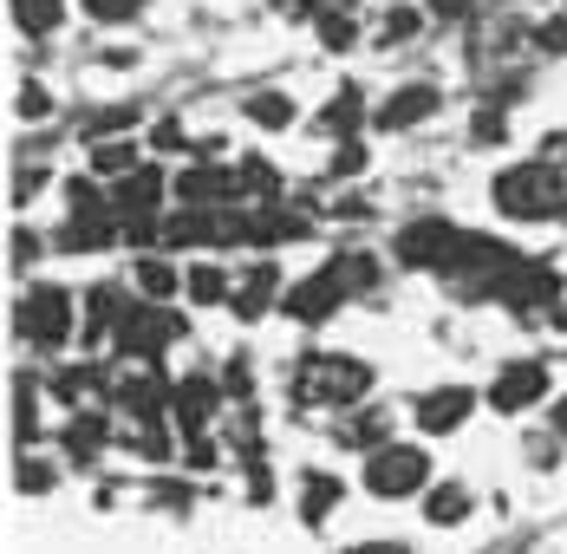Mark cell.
Returning a JSON list of instances; mask_svg holds the SVG:
<instances>
[{"mask_svg":"<svg viewBox=\"0 0 567 554\" xmlns=\"http://www.w3.org/2000/svg\"><path fill=\"white\" fill-rule=\"evenodd\" d=\"M216 463H223L216 438H183V470H196V476H203V470H216Z\"/></svg>","mask_w":567,"mask_h":554,"instance_id":"obj_38","label":"cell"},{"mask_svg":"<svg viewBox=\"0 0 567 554\" xmlns=\"http://www.w3.org/2000/svg\"><path fill=\"white\" fill-rule=\"evenodd\" d=\"M85 164H92L99 183H124V176H137L151 157H144V144H137V137H112V144H92V157H85Z\"/></svg>","mask_w":567,"mask_h":554,"instance_id":"obj_21","label":"cell"},{"mask_svg":"<svg viewBox=\"0 0 567 554\" xmlns=\"http://www.w3.org/2000/svg\"><path fill=\"white\" fill-rule=\"evenodd\" d=\"M548 418H555V438L567 443V398H555V411H548Z\"/></svg>","mask_w":567,"mask_h":554,"instance_id":"obj_43","label":"cell"},{"mask_svg":"<svg viewBox=\"0 0 567 554\" xmlns=\"http://www.w3.org/2000/svg\"><path fill=\"white\" fill-rule=\"evenodd\" d=\"M548 327L567 332V287H561V300H555V314H548Z\"/></svg>","mask_w":567,"mask_h":554,"instance_id":"obj_44","label":"cell"},{"mask_svg":"<svg viewBox=\"0 0 567 554\" xmlns=\"http://www.w3.org/2000/svg\"><path fill=\"white\" fill-rule=\"evenodd\" d=\"M300 502H293V515L307 522V529H327V515L346 502V476H333V470H300Z\"/></svg>","mask_w":567,"mask_h":554,"instance_id":"obj_17","label":"cell"},{"mask_svg":"<svg viewBox=\"0 0 567 554\" xmlns=\"http://www.w3.org/2000/svg\"><path fill=\"white\" fill-rule=\"evenodd\" d=\"M313 33H320V47H327V53H352V47H359V20H352V7H346V0H327V7H320Z\"/></svg>","mask_w":567,"mask_h":554,"instance_id":"obj_26","label":"cell"},{"mask_svg":"<svg viewBox=\"0 0 567 554\" xmlns=\"http://www.w3.org/2000/svg\"><path fill=\"white\" fill-rule=\"evenodd\" d=\"M567 275H555V261H542V255H522L503 287H496V307H509L515 320H548L555 314V300H561Z\"/></svg>","mask_w":567,"mask_h":554,"instance_id":"obj_5","label":"cell"},{"mask_svg":"<svg viewBox=\"0 0 567 554\" xmlns=\"http://www.w3.org/2000/svg\"><path fill=\"white\" fill-rule=\"evenodd\" d=\"M248 386H255V366H248V352H235L228 372H223V391H241V398H248Z\"/></svg>","mask_w":567,"mask_h":554,"instance_id":"obj_40","label":"cell"},{"mask_svg":"<svg viewBox=\"0 0 567 554\" xmlns=\"http://www.w3.org/2000/svg\"><path fill=\"white\" fill-rule=\"evenodd\" d=\"M346 300H352V294H346V287H340V275H333V268L320 261L313 275L287 280V300H281V314H287V320H293V327H327V320L340 314Z\"/></svg>","mask_w":567,"mask_h":554,"instance_id":"obj_11","label":"cell"},{"mask_svg":"<svg viewBox=\"0 0 567 554\" xmlns=\"http://www.w3.org/2000/svg\"><path fill=\"white\" fill-rule=\"evenodd\" d=\"M417 7H424V13H431V20H470V13H476V7H483V0H417Z\"/></svg>","mask_w":567,"mask_h":554,"instance_id":"obj_39","label":"cell"},{"mask_svg":"<svg viewBox=\"0 0 567 554\" xmlns=\"http://www.w3.org/2000/svg\"><path fill=\"white\" fill-rule=\"evenodd\" d=\"M555 391V372H548V359H503L496 366V379H489V391H483V404L489 411H503V418H522V411H535L542 398Z\"/></svg>","mask_w":567,"mask_h":554,"instance_id":"obj_8","label":"cell"},{"mask_svg":"<svg viewBox=\"0 0 567 554\" xmlns=\"http://www.w3.org/2000/svg\"><path fill=\"white\" fill-rule=\"evenodd\" d=\"M489 209L503 222H561L567 216V170L548 157H522L489 176Z\"/></svg>","mask_w":567,"mask_h":554,"instance_id":"obj_1","label":"cell"},{"mask_svg":"<svg viewBox=\"0 0 567 554\" xmlns=\"http://www.w3.org/2000/svg\"><path fill=\"white\" fill-rule=\"evenodd\" d=\"M281 300H287V280H281V261H275V255H248V261L235 268V300H228V314H235L241 327L281 314Z\"/></svg>","mask_w":567,"mask_h":554,"instance_id":"obj_9","label":"cell"},{"mask_svg":"<svg viewBox=\"0 0 567 554\" xmlns=\"http://www.w3.org/2000/svg\"><path fill=\"white\" fill-rule=\"evenodd\" d=\"M40 189H47V164H13V203H20V209H27Z\"/></svg>","mask_w":567,"mask_h":554,"instance_id":"obj_37","label":"cell"},{"mask_svg":"<svg viewBox=\"0 0 567 554\" xmlns=\"http://www.w3.org/2000/svg\"><path fill=\"white\" fill-rule=\"evenodd\" d=\"M528 47L548 59H567V13H548V20H535L528 27Z\"/></svg>","mask_w":567,"mask_h":554,"instance_id":"obj_32","label":"cell"},{"mask_svg":"<svg viewBox=\"0 0 567 554\" xmlns=\"http://www.w3.org/2000/svg\"><path fill=\"white\" fill-rule=\"evenodd\" d=\"M144 151H157V157H196L176 117H164V124H151V137H144Z\"/></svg>","mask_w":567,"mask_h":554,"instance_id":"obj_34","label":"cell"},{"mask_svg":"<svg viewBox=\"0 0 567 554\" xmlns=\"http://www.w3.org/2000/svg\"><path fill=\"white\" fill-rule=\"evenodd\" d=\"M542 157H548L555 170H567V124H561V131H548V137H542Z\"/></svg>","mask_w":567,"mask_h":554,"instance_id":"obj_42","label":"cell"},{"mask_svg":"<svg viewBox=\"0 0 567 554\" xmlns=\"http://www.w3.org/2000/svg\"><path fill=\"white\" fill-rule=\"evenodd\" d=\"M365 164H372V157H365V144L352 137V144H333V157H327V176L340 183V176H359Z\"/></svg>","mask_w":567,"mask_h":554,"instance_id":"obj_36","label":"cell"},{"mask_svg":"<svg viewBox=\"0 0 567 554\" xmlns=\"http://www.w3.org/2000/svg\"><path fill=\"white\" fill-rule=\"evenodd\" d=\"M359 483H365L372 502H411V496H431L437 470H431V450L424 443H385V450L365 456Z\"/></svg>","mask_w":567,"mask_h":554,"instance_id":"obj_4","label":"cell"},{"mask_svg":"<svg viewBox=\"0 0 567 554\" xmlns=\"http://www.w3.org/2000/svg\"><path fill=\"white\" fill-rule=\"evenodd\" d=\"M346 554H417L411 542H392V535H372V542H352Z\"/></svg>","mask_w":567,"mask_h":554,"instance_id":"obj_41","label":"cell"},{"mask_svg":"<svg viewBox=\"0 0 567 554\" xmlns=\"http://www.w3.org/2000/svg\"><path fill=\"white\" fill-rule=\"evenodd\" d=\"M444 111V92L431 85V79H404V85H392L379 105H372V124L379 131H417V124H431Z\"/></svg>","mask_w":567,"mask_h":554,"instance_id":"obj_14","label":"cell"},{"mask_svg":"<svg viewBox=\"0 0 567 554\" xmlns=\"http://www.w3.org/2000/svg\"><path fill=\"white\" fill-rule=\"evenodd\" d=\"M424 20H431V13L411 7V0H404V7H385V20H379V47H411Z\"/></svg>","mask_w":567,"mask_h":554,"instance_id":"obj_29","label":"cell"},{"mask_svg":"<svg viewBox=\"0 0 567 554\" xmlns=\"http://www.w3.org/2000/svg\"><path fill=\"white\" fill-rule=\"evenodd\" d=\"M470 509H476L470 483H431V496H424V522H431V529H463Z\"/></svg>","mask_w":567,"mask_h":554,"instance_id":"obj_23","label":"cell"},{"mask_svg":"<svg viewBox=\"0 0 567 554\" xmlns=\"http://www.w3.org/2000/svg\"><path fill=\"white\" fill-rule=\"evenodd\" d=\"M40 391L47 386H40L27 366L13 372V456H27V450L40 443Z\"/></svg>","mask_w":567,"mask_h":554,"instance_id":"obj_19","label":"cell"},{"mask_svg":"<svg viewBox=\"0 0 567 554\" xmlns=\"http://www.w3.org/2000/svg\"><path fill=\"white\" fill-rule=\"evenodd\" d=\"M385 7H404V0H385Z\"/></svg>","mask_w":567,"mask_h":554,"instance_id":"obj_45","label":"cell"},{"mask_svg":"<svg viewBox=\"0 0 567 554\" xmlns=\"http://www.w3.org/2000/svg\"><path fill=\"white\" fill-rule=\"evenodd\" d=\"M327 268L340 275V287H346V294H365V287L379 280V255H372V248H340V255H333Z\"/></svg>","mask_w":567,"mask_h":554,"instance_id":"obj_27","label":"cell"},{"mask_svg":"<svg viewBox=\"0 0 567 554\" xmlns=\"http://www.w3.org/2000/svg\"><path fill=\"white\" fill-rule=\"evenodd\" d=\"M392 424H398L392 404H359V411H346V418H340V431H333V438H340L346 450H365V456H372V450L398 443Z\"/></svg>","mask_w":567,"mask_h":554,"instance_id":"obj_18","label":"cell"},{"mask_svg":"<svg viewBox=\"0 0 567 554\" xmlns=\"http://www.w3.org/2000/svg\"><path fill=\"white\" fill-rule=\"evenodd\" d=\"M456 242H463V228H456L451 216H417V222H404V228L392 235V255H398V268L444 275L451 255H456Z\"/></svg>","mask_w":567,"mask_h":554,"instance_id":"obj_7","label":"cell"},{"mask_svg":"<svg viewBox=\"0 0 567 554\" xmlns=\"http://www.w3.org/2000/svg\"><path fill=\"white\" fill-rule=\"evenodd\" d=\"M223 398H228L223 379H209V372H183V379H176V398H171L176 438H209V424H216Z\"/></svg>","mask_w":567,"mask_h":554,"instance_id":"obj_13","label":"cell"},{"mask_svg":"<svg viewBox=\"0 0 567 554\" xmlns=\"http://www.w3.org/2000/svg\"><path fill=\"white\" fill-rule=\"evenodd\" d=\"M13 490H20V496H53L59 470L47 463V456H33V450H27V456H13Z\"/></svg>","mask_w":567,"mask_h":554,"instance_id":"obj_28","label":"cell"},{"mask_svg":"<svg viewBox=\"0 0 567 554\" xmlns=\"http://www.w3.org/2000/svg\"><path fill=\"white\" fill-rule=\"evenodd\" d=\"M13 332H20V346H33L40 359L65 352L72 339H85L79 294H72V287H59V280H33V287L13 300Z\"/></svg>","mask_w":567,"mask_h":554,"instance_id":"obj_3","label":"cell"},{"mask_svg":"<svg viewBox=\"0 0 567 554\" xmlns=\"http://www.w3.org/2000/svg\"><path fill=\"white\" fill-rule=\"evenodd\" d=\"M189 332V320L176 314V307H131V320L117 327V339H112V352L117 359H164V346H176Z\"/></svg>","mask_w":567,"mask_h":554,"instance_id":"obj_10","label":"cell"},{"mask_svg":"<svg viewBox=\"0 0 567 554\" xmlns=\"http://www.w3.org/2000/svg\"><path fill=\"white\" fill-rule=\"evenodd\" d=\"M7 248H13V255H7V268H13V275H27V268H33V261L47 255V235H40V228H27V222H13Z\"/></svg>","mask_w":567,"mask_h":554,"instance_id":"obj_31","label":"cell"},{"mask_svg":"<svg viewBox=\"0 0 567 554\" xmlns=\"http://www.w3.org/2000/svg\"><path fill=\"white\" fill-rule=\"evenodd\" d=\"M241 117H248L255 131H293L300 111H293L287 92H248V99H241Z\"/></svg>","mask_w":567,"mask_h":554,"instance_id":"obj_25","label":"cell"},{"mask_svg":"<svg viewBox=\"0 0 567 554\" xmlns=\"http://www.w3.org/2000/svg\"><path fill=\"white\" fill-rule=\"evenodd\" d=\"M124 280H131V294H137L144 307H171V300H183V268H176L164 248H157V255H137Z\"/></svg>","mask_w":567,"mask_h":554,"instance_id":"obj_16","label":"cell"},{"mask_svg":"<svg viewBox=\"0 0 567 554\" xmlns=\"http://www.w3.org/2000/svg\"><path fill=\"white\" fill-rule=\"evenodd\" d=\"M85 7V20L92 27H124V20H137L144 13V0H79Z\"/></svg>","mask_w":567,"mask_h":554,"instance_id":"obj_33","label":"cell"},{"mask_svg":"<svg viewBox=\"0 0 567 554\" xmlns=\"http://www.w3.org/2000/svg\"><path fill=\"white\" fill-rule=\"evenodd\" d=\"M176 379L157 359H124L112 372V411L117 418H171Z\"/></svg>","mask_w":567,"mask_h":554,"instance_id":"obj_6","label":"cell"},{"mask_svg":"<svg viewBox=\"0 0 567 554\" xmlns=\"http://www.w3.org/2000/svg\"><path fill=\"white\" fill-rule=\"evenodd\" d=\"M470 137H476V144H509V111H503V99H483V105H476Z\"/></svg>","mask_w":567,"mask_h":554,"instance_id":"obj_30","label":"cell"},{"mask_svg":"<svg viewBox=\"0 0 567 554\" xmlns=\"http://www.w3.org/2000/svg\"><path fill=\"white\" fill-rule=\"evenodd\" d=\"M117 438L112 411H79V418H65V431H59V450H65V463H79V470H92L99 456H105V443Z\"/></svg>","mask_w":567,"mask_h":554,"instance_id":"obj_15","label":"cell"},{"mask_svg":"<svg viewBox=\"0 0 567 554\" xmlns=\"http://www.w3.org/2000/svg\"><path fill=\"white\" fill-rule=\"evenodd\" d=\"M7 13H13V27L27 40H47V33L65 27V0H7Z\"/></svg>","mask_w":567,"mask_h":554,"instance_id":"obj_24","label":"cell"},{"mask_svg":"<svg viewBox=\"0 0 567 554\" xmlns=\"http://www.w3.org/2000/svg\"><path fill=\"white\" fill-rule=\"evenodd\" d=\"M483 404V391L476 386H431L411 398V424L424 431V438H451V431H463L470 424V411Z\"/></svg>","mask_w":567,"mask_h":554,"instance_id":"obj_12","label":"cell"},{"mask_svg":"<svg viewBox=\"0 0 567 554\" xmlns=\"http://www.w3.org/2000/svg\"><path fill=\"white\" fill-rule=\"evenodd\" d=\"M379 386V372H372V359H359V352H327V346H313V352H300V366H293V398L300 404H320V411H359L365 398Z\"/></svg>","mask_w":567,"mask_h":554,"instance_id":"obj_2","label":"cell"},{"mask_svg":"<svg viewBox=\"0 0 567 554\" xmlns=\"http://www.w3.org/2000/svg\"><path fill=\"white\" fill-rule=\"evenodd\" d=\"M13 117H53V92H47L40 79H20V92H13Z\"/></svg>","mask_w":567,"mask_h":554,"instance_id":"obj_35","label":"cell"},{"mask_svg":"<svg viewBox=\"0 0 567 554\" xmlns=\"http://www.w3.org/2000/svg\"><path fill=\"white\" fill-rule=\"evenodd\" d=\"M183 300L189 307H228L235 300V275H228L223 261H189L183 268Z\"/></svg>","mask_w":567,"mask_h":554,"instance_id":"obj_20","label":"cell"},{"mask_svg":"<svg viewBox=\"0 0 567 554\" xmlns=\"http://www.w3.org/2000/svg\"><path fill=\"white\" fill-rule=\"evenodd\" d=\"M372 117V105H365V92L359 85H340L333 99H327V111H320V131L327 137H340V144H352V131Z\"/></svg>","mask_w":567,"mask_h":554,"instance_id":"obj_22","label":"cell"},{"mask_svg":"<svg viewBox=\"0 0 567 554\" xmlns=\"http://www.w3.org/2000/svg\"><path fill=\"white\" fill-rule=\"evenodd\" d=\"M561 13H567V0H561Z\"/></svg>","mask_w":567,"mask_h":554,"instance_id":"obj_46","label":"cell"}]
</instances>
